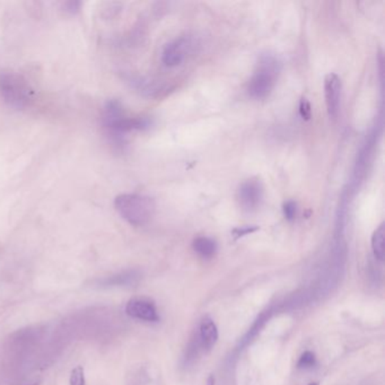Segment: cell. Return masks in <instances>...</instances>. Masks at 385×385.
<instances>
[{"label":"cell","instance_id":"cell-1","mask_svg":"<svg viewBox=\"0 0 385 385\" xmlns=\"http://www.w3.org/2000/svg\"><path fill=\"white\" fill-rule=\"evenodd\" d=\"M102 124L115 146H124V136L131 131H143L150 129L152 120L147 117L127 115L124 106L118 100H110L103 108Z\"/></svg>","mask_w":385,"mask_h":385},{"label":"cell","instance_id":"cell-2","mask_svg":"<svg viewBox=\"0 0 385 385\" xmlns=\"http://www.w3.org/2000/svg\"><path fill=\"white\" fill-rule=\"evenodd\" d=\"M115 208L127 223L143 226L153 218L156 205L153 198L143 194H124L115 198Z\"/></svg>","mask_w":385,"mask_h":385},{"label":"cell","instance_id":"cell-3","mask_svg":"<svg viewBox=\"0 0 385 385\" xmlns=\"http://www.w3.org/2000/svg\"><path fill=\"white\" fill-rule=\"evenodd\" d=\"M281 64L275 54H264L259 57L258 65L248 83V95L262 100L269 96L277 82Z\"/></svg>","mask_w":385,"mask_h":385},{"label":"cell","instance_id":"cell-4","mask_svg":"<svg viewBox=\"0 0 385 385\" xmlns=\"http://www.w3.org/2000/svg\"><path fill=\"white\" fill-rule=\"evenodd\" d=\"M0 97L12 108H27L34 101L31 84L16 73H0Z\"/></svg>","mask_w":385,"mask_h":385},{"label":"cell","instance_id":"cell-5","mask_svg":"<svg viewBox=\"0 0 385 385\" xmlns=\"http://www.w3.org/2000/svg\"><path fill=\"white\" fill-rule=\"evenodd\" d=\"M128 316L143 322L159 321V311L153 299L148 297L138 296L129 299L126 305Z\"/></svg>","mask_w":385,"mask_h":385},{"label":"cell","instance_id":"cell-6","mask_svg":"<svg viewBox=\"0 0 385 385\" xmlns=\"http://www.w3.org/2000/svg\"><path fill=\"white\" fill-rule=\"evenodd\" d=\"M240 206L245 211H253L261 204L264 198V187L257 178H248L243 182L239 189Z\"/></svg>","mask_w":385,"mask_h":385},{"label":"cell","instance_id":"cell-7","mask_svg":"<svg viewBox=\"0 0 385 385\" xmlns=\"http://www.w3.org/2000/svg\"><path fill=\"white\" fill-rule=\"evenodd\" d=\"M341 80L337 73H330L325 78V95L330 117L334 118L339 111L341 97Z\"/></svg>","mask_w":385,"mask_h":385},{"label":"cell","instance_id":"cell-8","mask_svg":"<svg viewBox=\"0 0 385 385\" xmlns=\"http://www.w3.org/2000/svg\"><path fill=\"white\" fill-rule=\"evenodd\" d=\"M187 42L183 38L175 40L166 45L162 54V60L167 67H175L185 59Z\"/></svg>","mask_w":385,"mask_h":385},{"label":"cell","instance_id":"cell-9","mask_svg":"<svg viewBox=\"0 0 385 385\" xmlns=\"http://www.w3.org/2000/svg\"><path fill=\"white\" fill-rule=\"evenodd\" d=\"M136 271L128 270L122 271L119 274L111 275L106 277L99 278L94 281V286L99 288H112V287L127 286L130 283H134L138 279Z\"/></svg>","mask_w":385,"mask_h":385},{"label":"cell","instance_id":"cell-10","mask_svg":"<svg viewBox=\"0 0 385 385\" xmlns=\"http://www.w3.org/2000/svg\"><path fill=\"white\" fill-rule=\"evenodd\" d=\"M201 346L206 351H210L218 341V329L213 318L206 315L200 322Z\"/></svg>","mask_w":385,"mask_h":385},{"label":"cell","instance_id":"cell-11","mask_svg":"<svg viewBox=\"0 0 385 385\" xmlns=\"http://www.w3.org/2000/svg\"><path fill=\"white\" fill-rule=\"evenodd\" d=\"M192 248L201 258L211 259L216 253L217 245L213 239L207 236H199L197 239H194Z\"/></svg>","mask_w":385,"mask_h":385},{"label":"cell","instance_id":"cell-12","mask_svg":"<svg viewBox=\"0 0 385 385\" xmlns=\"http://www.w3.org/2000/svg\"><path fill=\"white\" fill-rule=\"evenodd\" d=\"M373 253L379 261L384 260V224H381L372 236Z\"/></svg>","mask_w":385,"mask_h":385},{"label":"cell","instance_id":"cell-13","mask_svg":"<svg viewBox=\"0 0 385 385\" xmlns=\"http://www.w3.org/2000/svg\"><path fill=\"white\" fill-rule=\"evenodd\" d=\"M70 385H86V379H85V371L83 366H76L70 373L69 377Z\"/></svg>","mask_w":385,"mask_h":385},{"label":"cell","instance_id":"cell-14","mask_svg":"<svg viewBox=\"0 0 385 385\" xmlns=\"http://www.w3.org/2000/svg\"><path fill=\"white\" fill-rule=\"evenodd\" d=\"M316 364V358H315L314 353L312 351H305L303 353L302 356L299 357V363H297V367L299 369H312L315 366Z\"/></svg>","mask_w":385,"mask_h":385},{"label":"cell","instance_id":"cell-15","mask_svg":"<svg viewBox=\"0 0 385 385\" xmlns=\"http://www.w3.org/2000/svg\"><path fill=\"white\" fill-rule=\"evenodd\" d=\"M283 216L287 220L293 222L296 218L297 213V204L296 201L288 200L283 204Z\"/></svg>","mask_w":385,"mask_h":385},{"label":"cell","instance_id":"cell-16","mask_svg":"<svg viewBox=\"0 0 385 385\" xmlns=\"http://www.w3.org/2000/svg\"><path fill=\"white\" fill-rule=\"evenodd\" d=\"M258 229V226L237 227V229H233V235H234V237H235V239H240V237H243V236L248 235V234H252V233L257 232Z\"/></svg>","mask_w":385,"mask_h":385},{"label":"cell","instance_id":"cell-17","mask_svg":"<svg viewBox=\"0 0 385 385\" xmlns=\"http://www.w3.org/2000/svg\"><path fill=\"white\" fill-rule=\"evenodd\" d=\"M299 112H301V115H302L303 119L305 120H310V118L312 117V110H311V104H310L309 101L306 99H302L301 101V106H299Z\"/></svg>","mask_w":385,"mask_h":385},{"label":"cell","instance_id":"cell-18","mask_svg":"<svg viewBox=\"0 0 385 385\" xmlns=\"http://www.w3.org/2000/svg\"><path fill=\"white\" fill-rule=\"evenodd\" d=\"M82 3L80 1H67V3H62V8L65 12L69 14H76L80 10Z\"/></svg>","mask_w":385,"mask_h":385},{"label":"cell","instance_id":"cell-19","mask_svg":"<svg viewBox=\"0 0 385 385\" xmlns=\"http://www.w3.org/2000/svg\"><path fill=\"white\" fill-rule=\"evenodd\" d=\"M207 385H215V377L213 375L208 377Z\"/></svg>","mask_w":385,"mask_h":385},{"label":"cell","instance_id":"cell-20","mask_svg":"<svg viewBox=\"0 0 385 385\" xmlns=\"http://www.w3.org/2000/svg\"><path fill=\"white\" fill-rule=\"evenodd\" d=\"M309 385H318V383H316V382L311 383V384H309Z\"/></svg>","mask_w":385,"mask_h":385},{"label":"cell","instance_id":"cell-21","mask_svg":"<svg viewBox=\"0 0 385 385\" xmlns=\"http://www.w3.org/2000/svg\"><path fill=\"white\" fill-rule=\"evenodd\" d=\"M40 384V383H32V384H29V385H38Z\"/></svg>","mask_w":385,"mask_h":385}]
</instances>
